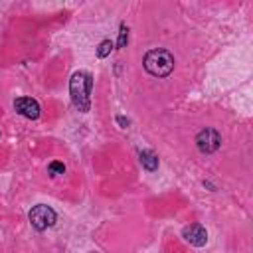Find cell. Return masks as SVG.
I'll return each mask as SVG.
<instances>
[{
  "mask_svg": "<svg viewBox=\"0 0 253 253\" xmlns=\"http://www.w3.org/2000/svg\"><path fill=\"white\" fill-rule=\"evenodd\" d=\"M126 42H128V28H126L125 24H121L119 40H117V47H119V49H121V47H125V45H126Z\"/></svg>",
  "mask_w": 253,
  "mask_h": 253,
  "instance_id": "obj_9",
  "label": "cell"
},
{
  "mask_svg": "<svg viewBox=\"0 0 253 253\" xmlns=\"http://www.w3.org/2000/svg\"><path fill=\"white\" fill-rule=\"evenodd\" d=\"M111 49H113V42L111 40H103L99 43V47H97V57H107L111 53Z\"/></svg>",
  "mask_w": 253,
  "mask_h": 253,
  "instance_id": "obj_8",
  "label": "cell"
},
{
  "mask_svg": "<svg viewBox=\"0 0 253 253\" xmlns=\"http://www.w3.org/2000/svg\"><path fill=\"white\" fill-rule=\"evenodd\" d=\"M28 219H30L32 227H36L38 231H45L47 227H51V225L55 223L57 215H55V211H53L49 206L40 204V206H34V208L30 210Z\"/></svg>",
  "mask_w": 253,
  "mask_h": 253,
  "instance_id": "obj_3",
  "label": "cell"
},
{
  "mask_svg": "<svg viewBox=\"0 0 253 253\" xmlns=\"http://www.w3.org/2000/svg\"><path fill=\"white\" fill-rule=\"evenodd\" d=\"M196 144H198L200 152L211 154V152H215V150L219 148L221 136H219V132H217L215 128H202V130L198 132V136H196Z\"/></svg>",
  "mask_w": 253,
  "mask_h": 253,
  "instance_id": "obj_4",
  "label": "cell"
},
{
  "mask_svg": "<svg viewBox=\"0 0 253 253\" xmlns=\"http://www.w3.org/2000/svg\"><path fill=\"white\" fill-rule=\"evenodd\" d=\"M182 237H184L190 245H194V247H204V245L208 243V231H206V227L200 225V223L186 225V227L182 229Z\"/></svg>",
  "mask_w": 253,
  "mask_h": 253,
  "instance_id": "obj_5",
  "label": "cell"
},
{
  "mask_svg": "<svg viewBox=\"0 0 253 253\" xmlns=\"http://www.w3.org/2000/svg\"><path fill=\"white\" fill-rule=\"evenodd\" d=\"M117 123H119V125H121V126H128V121H126V119H125V117H121V115H119V117H117Z\"/></svg>",
  "mask_w": 253,
  "mask_h": 253,
  "instance_id": "obj_11",
  "label": "cell"
},
{
  "mask_svg": "<svg viewBox=\"0 0 253 253\" xmlns=\"http://www.w3.org/2000/svg\"><path fill=\"white\" fill-rule=\"evenodd\" d=\"M47 170H49V174H51V176H57V174H63V172H65V166H63V162L53 160V162H49Z\"/></svg>",
  "mask_w": 253,
  "mask_h": 253,
  "instance_id": "obj_10",
  "label": "cell"
},
{
  "mask_svg": "<svg viewBox=\"0 0 253 253\" xmlns=\"http://www.w3.org/2000/svg\"><path fill=\"white\" fill-rule=\"evenodd\" d=\"M91 87H93V77L91 73L87 71H75L69 79V95H71V101L75 105L77 111L81 113H87L89 107H91Z\"/></svg>",
  "mask_w": 253,
  "mask_h": 253,
  "instance_id": "obj_1",
  "label": "cell"
},
{
  "mask_svg": "<svg viewBox=\"0 0 253 253\" xmlns=\"http://www.w3.org/2000/svg\"><path fill=\"white\" fill-rule=\"evenodd\" d=\"M140 164L142 168H146L148 172H154L158 168V156L152 152V150H140Z\"/></svg>",
  "mask_w": 253,
  "mask_h": 253,
  "instance_id": "obj_7",
  "label": "cell"
},
{
  "mask_svg": "<svg viewBox=\"0 0 253 253\" xmlns=\"http://www.w3.org/2000/svg\"><path fill=\"white\" fill-rule=\"evenodd\" d=\"M14 109L18 115H22L26 119H38L40 117V105L32 97H18L14 101Z\"/></svg>",
  "mask_w": 253,
  "mask_h": 253,
  "instance_id": "obj_6",
  "label": "cell"
},
{
  "mask_svg": "<svg viewBox=\"0 0 253 253\" xmlns=\"http://www.w3.org/2000/svg\"><path fill=\"white\" fill-rule=\"evenodd\" d=\"M144 69L154 77H166L174 69V55L168 49H150L142 59Z\"/></svg>",
  "mask_w": 253,
  "mask_h": 253,
  "instance_id": "obj_2",
  "label": "cell"
}]
</instances>
